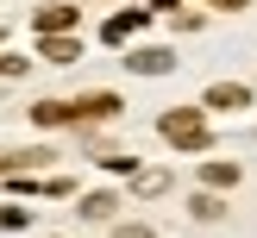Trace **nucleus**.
Masks as SVG:
<instances>
[{
  "mask_svg": "<svg viewBox=\"0 0 257 238\" xmlns=\"http://www.w3.org/2000/svg\"><path fill=\"white\" fill-rule=\"evenodd\" d=\"M107 113H119L113 94H88V100H82V119H107Z\"/></svg>",
  "mask_w": 257,
  "mask_h": 238,
  "instance_id": "obj_11",
  "label": "nucleus"
},
{
  "mask_svg": "<svg viewBox=\"0 0 257 238\" xmlns=\"http://www.w3.org/2000/svg\"><path fill=\"white\" fill-rule=\"evenodd\" d=\"M125 63H132L138 75H170V69H176V57H170V50H157V44H151V50H132Z\"/></svg>",
  "mask_w": 257,
  "mask_h": 238,
  "instance_id": "obj_2",
  "label": "nucleus"
},
{
  "mask_svg": "<svg viewBox=\"0 0 257 238\" xmlns=\"http://www.w3.org/2000/svg\"><path fill=\"white\" fill-rule=\"evenodd\" d=\"M44 57H50V63H75V57H82V44H75L69 32H44Z\"/></svg>",
  "mask_w": 257,
  "mask_h": 238,
  "instance_id": "obj_4",
  "label": "nucleus"
},
{
  "mask_svg": "<svg viewBox=\"0 0 257 238\" xmlns=\"http://www.w3.org/2000/svg\"><path fill=\"white\" fill-rule=\"evenodd\" d=\"M113 207H119V200L100 188V194H88V200H82V219H113Z\"/></svg>",
  "mask_w": 257,
  "mask_h": 238,
  "instance_id": "obj_8",
  "label": "nucleus"
},
{
  "mask_svg": "<svg viewBox=\"0 0 257 238\" xmlns=\"http://www.w3.org/2000/svg\"><path fill=\"white\" fill-rule=\"evenodd\" d=\"M157 132L170 138V144H182V150H207V119H201L195 107H170L157 119Z\"/></svg>",
  "mask_w": 257,
  "mask_h": 238,
  "instance_id": "obj_1",
  "label": "nucleus"
},
{
  "mask_svg": "<svg viewBox=\"0 0 257 238\" xmlns=\"http://www.w3.org/2000/svg\"><path fill=\"white\" fill-rule=\"evenodd\" d=\"M245 100H251V94H245L238 82H213V88H207V107H226V113H232V107H245Z\"/></svg>",
  "mask_w": 257,
  "mask_h": 238,
  "instance_id": "obj_5",
  "label": "nucleus"
},
{
  "mask_svg": "<svg viewBox=\"0 0 257 238\" xmlns=\"http://www.w3.org/2000/svg\"><path fill=\"white\" fill-rule=\"evenodd\" d=\"M32 113H38V125H69V119H82V100H44Z\"/></svg>",
  "mask_w": 257,
  "mask_h": 238,
  "instance_id": "obj_3",
  "label": "nucleus"
},
{
  "mask_svg": "<svg viewBox=\"0 0 257 238\" xmlns=\"http://www.w3.org/2000/svg\"><path fill=\"white\" fill-rule=\"evenodd\" d=\"M132 188L138 194H163L170 188V169H132Z\"/></svg>",
  "mask_w": 257,
  "mask_h": 238,
  "instance_id": "obj_7",
  "label": "nucleus"
},
{
  "mask_svg": "<svg viewBox=\"0 0 257 238\" xmlns=\"http://www.w3.org/2000/svg\"><path fill=\"white\" fill-rule=\"evenodd\" d=\"M75 25V7H38V32H69Z\"/></svg>",
  "mask_w": 257,
  "mask_h": 238,
  "instance_id": "obj_6",
  "label": "nucleus"
},
{
  "mask_svg": "<svg viewBox=\"0 0 257 238\" xmlns=\"http://www.w3.org/2000/svg\"><path fill=\"white\" fill-rule=\"evenodd\" d=\"M113 238H157V232H151V225H119Z\"/></svg>",
  "mask_w": 257,
  "mask_h": 238,
  "instance_id": "obj_13",
  "label": "nucleus"
},
{
  "mask_svg": "<svg viewBox=\"0 0 257 238\" xmlns=\"http://www.w3.org/2000/svg\"><path fill=\"white\" fill-rule=\"evenodd\" d=\"M201 182H207V188H232V182H238V163H207Z\"/></svg>",
  "mask_w": 257,
  "mask_h": 238,
  "instance_id": "obj_9",
  "label": "nucleus"
},
{
  "mask_svg": "<svg viewBox=\"0 0 257 238\" xmlns=\"http://www.w3.org/2000/svg\"><path fill=\"white\" fill-rule=\"evenodd\" d=\"M151 7H176V0H151Z\"/></svg>",
  "mask_w": 257,
  "mask_h": 238,
  "instance_id": "obj_15",
  "label": "nucleus"
},
{
  "mask_svg": "<svg viewBox=\"0 0 257 238\" xmlns=\"http://www.w3.org/2000/svg\"><path fill=\"white\" fill-rule=\"evenodd\" d=\"M138 19H145V13H119V19H107V44H125V32H138Z\"/></svg>",
  "mask_w": 257,
  "mask_h": 238,
  "instance_id": "obj_10",
  "label": "nucleus"
},
{
  "mask_svg": "<svg viewBox=\"0 0 257 238\" xmlns=\"http://www.w3.org/2000/svg\"><path fill=\"white\" fill-rule=\"evenodd\" d=\"M188 213H195V219H220V194H213V188H207V194H195V200H188Z\"/></svg>",
  "mask_w": 257,
  "mask_h": 238,
  "instance_id": "obj_12",
  "label": "nucleus"
},
{
  "mask_svg": "<svg viewBox=\"0 0 257 238\" xmlns=\"http://www.w3.org/2000/svg\"><path fill=\"white\" fill-rule=\"evenodd\" d=\"M0 75H25V57H0Z\"/></svg>",
  "mask_w": 257,
  "mask_h": 238,
  "instance_id": "obj_14",
  "label": "nucleus"
}]
</instances>
